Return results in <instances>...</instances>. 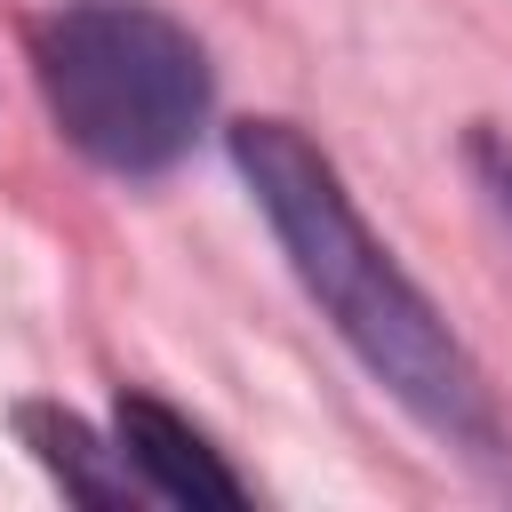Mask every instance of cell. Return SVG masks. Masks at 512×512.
<instances>
[{
	"mask_svg": "<svg viewBox=\"0 0 512 512\" xmlns=\"http://www.w3.org/2000/svg\"><path fill=\"white\" fill-rule=\"evenodd\" d=\"M56 136L112 176H168L208 128V48L152 0H64L32 32Z\"/></svg>",
	"mask_w": 512,
	"mask_h": 512,
	"instance_id": "cell-2",
	"label": "cell"
},
{
	"mask_svg": "<svg viewBox=\"0 0 512 512\" xmlns=\"http://www.w3.org/2000/svg\"><path fill=\"white\" fill-rule=\"evenodd\" d=\"M16 440L32 448V464L72 496V504H88V512H128L144 488L128 480V464H120V448H104L72 408H56V400H16Z\"/></svg>",
	"mask_w": 512,
	"mask_h": 512,
	"instance_id": "cell-4",
	"label": "cell"
},
{
	"mask_svg": "<svg viewBox=\"0 0 512 512\" xmlns=\"http://www.w3.org/2000/svg\"><path fill=\"white\" fill-rule=\"evenodd\" d=\"M112 448H120L128 480L144 496H160V504H192V512L200 504H216V512L248 504V480L208 448V432L192 416H176L168 400H152V392H120L112 400Z\"/></svg>",
	"mask_w": 512,
	"mask_h": 512,
	"instance_id": "cell-3",
	"label": "cell"
},
{
	"mask_svg": "<svg viewBox=\"0 0 512 512\" xmlns=\"http://www.w3.org/2000/svg\"><path fill=\"white\" fill-rule=\"evenodd\" d=\"M464 168L480 176V192H488V208L512 224V144L496 136V128H472L464 136Z\"/></svg>",
	"mask_w": 512,
	"mask_h": 512,
	"instance_id": "cell-5",
	"label": "cell"
},
{
	"mask_svg": "<svg viewBox=\"0 0 512 512\" xmlns=\"http://www.w3.org/2000/svg\"><path fill=\"white\" fill-rule=\"evenodd\" d=\"M232 168L256 192L272 240L288 248V272L304 280V296L352 344V360L440 448H456L480 472H504L512 440H504V416H496V392H488L480 360L440 320V304L408 280V264L368 232L336 160L288 120H232Z\"/></svg>",
	"mask_w": 512,
	"mask_h": 512,
	"instance_id": "cell-1",
	"label": "cell"
}]
</instances>
